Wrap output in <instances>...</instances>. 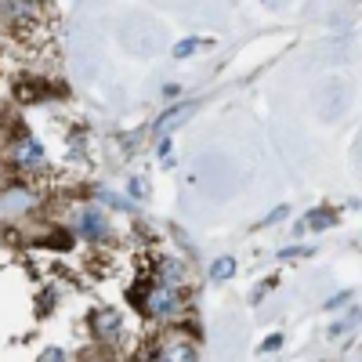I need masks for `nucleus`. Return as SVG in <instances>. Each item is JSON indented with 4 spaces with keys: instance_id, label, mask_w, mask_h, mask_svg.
Instances as JSON below:
<instances>
[{
    "instance_id": "nucleus-1",
    "label": "nucleus",
    "mask_w": 362,
    "mask_h": 362,
    "mask_svg": "<svg viewBox=\"0 0 362 362\" xmlns=\"http://www.w3.org/2000/svg\"><path fill=\"white\" fill-rule=\"evenodd\" d=\"M145 312L152 319H174L181 312V297H178V290L171 283H160V286H152V294L145 297Z\"/></svg>"
},
{
    "instance_id": "nucleus-2",
    "label": "nucleus",
    "mask_w": 362,
    "mask_h": 362,
    "mask_svg": "<svg viewBox=\"0 0 362 362\" xmlns=\"http://www.w3.org/2000/svg\"><path fill=\"white\" fill-rule=\"evenodd\" d=\"M196 109H200L196 102H181V105H171V109H167V113L156 120V134H160V138H167L171 131H178L181 123H185L192 113H196Z\"/></svg>"
},
{
    "instance_id": "nucleus-3",
    "label": "nucleus",
    "mask_w": 362,
    "mask_h": 362,
    "mask_svg": "<svg viewBox=\"0 0 362 362\" xmlns=\"http://www.w3.org/2000/svg\"><path fill=\"white\" fill-rule=\"evenodd\" d=\"M76 232L83 235V239H105L109 235V225H105V217L98 214V211H83L80 217H76Z\"/></svg>"
},
{
    "instance_id": "nucleus-4",
    "label": "nucleus",
    "mask_w": 362,
    "mask_h": 362,
    "mask_svg": "<svg viewBox=\"0 0 362 362\" xmlns=\"http://www.w3.org/2000/svg\"><path fill=\"white\" fill-rule=\"evenodd\" d=\"M304 232H323V228H333L337 225V211L333 206H319V211H312V214H304Z\"/></svg>"
},
{
    "instance_id": "nucleus-5",
    "label": "nucleus",
    "mask_w": 362,
    "mask_h": 362,
    "mask_svg": "<svg viewBox=\"0 0 362 362\" xmlns=\"http://www.w3.org/2000/svg\"><path fill=\"white\" fill-rule=\"evenodd\" d=\"M19 163L22 167H40V163H44V149H40L36 138L25 134V142L19 145Z\"/></svg>"
},
{
    "instance_id": "nucleus-6",
    "label": "nucleus",
    "mask_w": 362,
    "mask_h": 362,
    "mask_svg": "<svg viewBox=\"0 0 362 362\" xmlns=\"http://www.w3.org/2000/svg\"><path fill=\"white\" fill-rule=\"evenodd\" d=\"M94 330H98L102 341H113L120 333V315L116 312H98V315H94Z\"/></svg>"
},
{
    "instance_id": "nucleus-7",
    "label": "nucleus",
    "mask_w": 362,
    "mask_h": 362,
    "mask_svg": "<svg viewBox=\"0 0 362 362\" xmlns=\"http://www.w3.org/2000/svg\"><path fill=\"white\" fill-rule=\"evenodd\" d=\"M232 275H235V257H232V254L217 257V261L211 264V279H214V283H228Z\"/></svg>"
},
{
    "instance_id": "nucleus-8",
    "label": "nucleus",
    "mask_w": 362,
    "mask_h": 362,
    "mask_svg": "<svg viewBox=\"0 0 362 362\" xmlns=\"http://www.w3.org/2000/svg\"><path fill=\"white\" fill-rule=\"evenodd\" d=\"M203 44H206V40H200V36H185V40H178V44L171 47V54H174V58H189V54H196Z\"/></svg>"
},
{
    "instance_id": "nucleus-9",
    "label": "nucleus",
    "mask_w": 362,
    "mask_h": 362,
    "mask_svg": "<svg viewBox=\"0 0 362 362\" xmlns=\"http://www.w3.org/2000/svg\"><path fill=\"white\" fill-rule=\"evenodd\" d=\"M15 94H19V102H36V98H44V87L40 83H19Z\"/></svg>"
},
{
    "instance_id": "nucleus-10",
    "label": "nucleus",
    "mask_w": 362,
    "mask_h": 362,
    "mask_svg": "<svg viewBox=\"0 0 362 362\" xmlns=\"http://www.w3.org/2000/svg\"><path fill=\"white\" fill-rule=\"evenodd\" d=\"M286 214H290V206H286V203H283V206H275V211H272L268 217H261V221H257V228H272L275 221H283Z\"/></svg>"
},
{
    "instance_id": "nucleus-11",
    "label": "nucleus",
    "mask_w": 362,
    "mask_h": 362,
    "mask_svg": "<svg viewBox=\"0 0 362 362\" xmlns=\"http://www.w3.org/2000/svg\"><path fill=\"white\" fill-rule=\"evenodd\" d=\"M355 319H359V312L352 308V315H348L344 323H333V326H330V337H341V333H344L348 326H355Z\"/></svg>"
},
{
    "instance_id": "nucleus-12",
    "label": "nucleus",
    "mask_w": 362,
    "mask_h": 362,
    "mask_svg": "<svg viewBox=\"0 0 362 362\" xmlns=\"http://www.w3.org/2000/svg\"><path fill=\"white\" fill-rule=\"evenodd\" d=\"M286 344V337L283 333H272V337H264V344H261V352H279V348Z\"/></svg>"
},
{
    "instance_id": "nucleus-13",
    "label": "nucleus",
    "mask_w": 362,
    "mask_h": 362,
    "mask_svg": "<svg viewBox=\"0 0 362 362\" xmlns=\"http://www.w3.org/2000/svg\"><path fill=\"white\" fill-rule=\"evenodd\" d=\"M308 254H315L312 246H286V250H283L279 257H308Z\"/></svg>"
},
{
    "instance_id": "nucleus-14",
    "label": "nucleus",
    "mask_w": 362,
    "mask_h": 362,
    "mask_svg": "<svg viewBox=\"0 0 362 362\" xmlns=\"http://www.w3.org/2000/svg\"><path fill=\"white\" fill-rule=\"evenodd\" d=\"M348 297H352V290H344V294H337V297H330V301H326V308H341V304H344Z\"/></svg>"
},
{
    "instance_id": "nucleus-15",
    "label": "nucleus",
    "mask_w": 362,
    "mask_h": 362,
    "mask_svg": "<svg viewBox=\"0 0 362 362\" xmlns=\"http://www.w3.org/2000/svg\"><path fill=\"white\" fill-rule=\"evenodd\" d=\"M142 192H145V181L134 178V181H131V196H142Z\"/></svg>"
},
{
    "instance_id": "nucleus-16",
    "label": "nucleus",
    "mask_w": 362,
    "mask_h": 362,
    "mask_svg": "<svg viewBox=\"0 0 362 362\" xmlns=\"http://www.w3.org/2000/svg\"><path fill=\"white\" fill-rule=\"evenodd\" d=\"M160 156H171V138H160Z\"/></svg>"
},
{
    "instance_id": "nucleus-17",
    "label": "nucleus",
    "mask_w": 362,
    "mask_h": 362,
    "mask_svg": "<svg viewBox=\"0 0 362 362\" xmlns=\"http://www.w3.org/2000/svg\"><path fill=\"white\" fill-rule=\"evenodd\" d=\"M51 359H62L58 348H47V352H44V362H51Z\"/></svg>"
}]
</instances>
